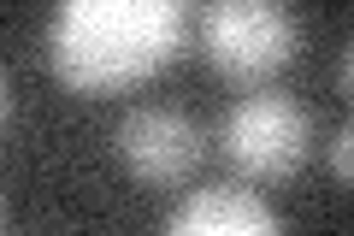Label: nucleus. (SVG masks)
I'll use <instances>...</instances> for the list:
<instances>
[{"mask_svg": "<svg viewBox=\"0 0 354 236\" xmlns=\"http://www.w3.org/2000/svg\"><path fill=\"white\" fill-rule=\"evenodd\" d=\"M330 172H337L342 183H354V125L337 130V142H330Z\"/></svg>", "mask_w": 354, "mask_h": 236, "instance_id": "obj_6", "label": "nucleus"}, {"mask_svg": "<svg viewBox=\"0 0 354 236\" xmlns=\"http://www.w3.org/2000/svg\"><path fill=\"white\" fill-rule=\"evenodd\" d=\"M165 230L171 236H272V230H283V219L266 207L254 189L213 183V189H195V195L165 219Z\"/></svg>", "mask_w": 354, "mask_h": 236, "instance_id": "obj_5", "label": "nucleus"}, {"mask_svg": "<svg viewBox=\"0 0 354 236\" xmlns=\"http://www.w3.org/2000/svg\"><path fill=\"white\" fill-rule=\"evenodd\" d=\"M113 154L136 183L148 189H177L189 183L207 160V130L183 107H136L113 130Z\"/></svg>", "mask_w": 354, "mask_h": 236, "instance_id": "obj_4", "label": "nucleus"}, {"mask_svg": "<svg viewBox=\"0 0 354 236\" xmlns=\"http://www.w3.org/2000/svg\"><path fill=\"white\" fill-rule=\"evenodd\" d=\"M337 89H342V95L354 100V48L342 53V65H337Z\"/></svg>", "mask_w": 354, "mask_h": 236, "instance_id": "obj_7", "label": "nucleus"}, {"mask_svg": "<svg viewBox=\"0 0 354 236\" xmlns=\"http://www.w3.org/2000/svg\"><path fill=\"white\" fill-rule=\"evenodd\" d=\"M301 48V24L283 0H213L201 18V53L225 83L266 89Z\"/></svg>", "mask_w": 354, "mask_h": 236, "instance_id": "obj_2", "label": "nucleus"}, {"mask_svg": "<svg viewBox=\"0 0 354 236\" xmlns=\"http://www.w3.org/2000/svg\"><path fill=\"white\" fill-rule=\"evenodd\" d=\"M189 0H59L48 65L71 95H124L183 53Z\"/></svg>", "mask_w": 354, "mask_h": 236, "instance_id": "obj_1", "label": "nucleus"}, {"mask_svg": "<svg viewBox=\"0 0 354 236\" xmlns=\"http://www.w3.org/2000/svg\"><path fill=\"white\" fill-rule=\"evenodd\" d=\"M218 154L248 183H283L313 154V112L278 89H254L218 118Z\"/></svg>", "mask_w": 354, "mask_h": 236, "instance_id": "obj_3", "label": "nucleus"}]
</instances>
